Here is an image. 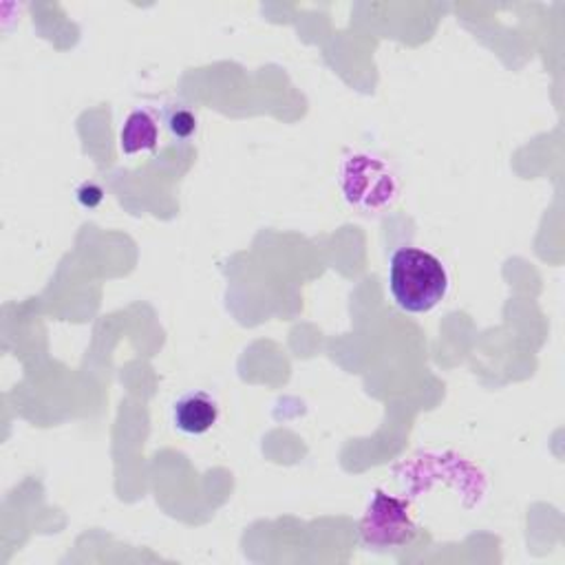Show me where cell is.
Here are the masks:
<instances>
[{
  "label": "cell",
  "instance_id": "obj_3",
  "mask_svg": "<svg viewBox=\"0 0 565 565\" xmlns=\"http://www.w3.org/2000/svg\"><path fill=\"white\" fill-rule=\"evenodd\" d=\"M159 115L148 109H135L120 133V146L124 155H135L142 150H155L159 144Z\"/></svg>",
  "mask_w": 565,
  "mask_h": 565
},
{
  "label": "cell",
  "instance_id": "obj_5",
  "mask_svg": "<svg viewBox=\"0 0 565 565\" xmlns=\"http://www.w3.org/2000/svg\"><path fill=\"white\" fill-rule=\"evenodd\" d=\"M75 195H77L79 206L89 208V210L98 208V206L105 201V191H102L98 184H83V186L77 188Z\"/></svg>",
  "mask_w": 565,
  "mask_h": 565
},
{
  "label": "cell",
  "instance_id": "obj_1",
  "mask_svg": "<svg viewBox=\"0 0 565 565\" xmlns=\"http://www.w3.org/2000/svg\"><path fill=\"white\" fill-rule=\"evenodd\" d=\"M389 290L400 309L427 314L449 294V272L422 248H397L389 261Z\"/></svg>",
  "mask_w": 565,
  "mask_h": 565
},
{
  "label": "cell",
  "instance_id": "obj_2",
  "mask_svg": "<svg viewBox=\"0 0 565 565\" xmlns=\"http://www.w3.org/2000/svg\"><path fill=\"white\" fill-rule=\"evenodd\" d=\"M219 420V402L201 389H193L177 397L173 405V422L186 435H204Z\"/></svg>",
  "mask_w": 565,
  "mask_h": 565
},
{
  "label": "cell",
  "instance_id": "obj_4",
  "mask_svg": "<svg viewBox=\"0 0 565 565\" xmlns=\"http://www.w3.org/2000/svg\"><path fill=\"white\" fill-rule=\"evenodd\" d=\"M161 124L167 126V131L180 139V142H186L191 139L195 133H197V115L182 102H171V105H164V109H161V113H157Z\"/></svg>",
  "mask_w": 565,
  "mask_h": 565
}]
</instances>
